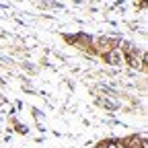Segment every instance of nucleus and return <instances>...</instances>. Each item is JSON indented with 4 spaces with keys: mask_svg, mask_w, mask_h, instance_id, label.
<instances>
[{
    "mask_svg": "<svg viewBox=\"0 0 148 148\" xmlns=\"http://www.w3.org/2000/svg\"><path fill=\"white\" fill-rule=\"evenodd\" d=\"M121 58H123V56H121V49H111V51L105 56V60H107V62H111V64L121 62Z\"/></svg>",
    "mask_w": 148,
    "mask_h": 148,
    "instance_id": "obj_1",
    "label": "nucleus"
}]
</instances>
